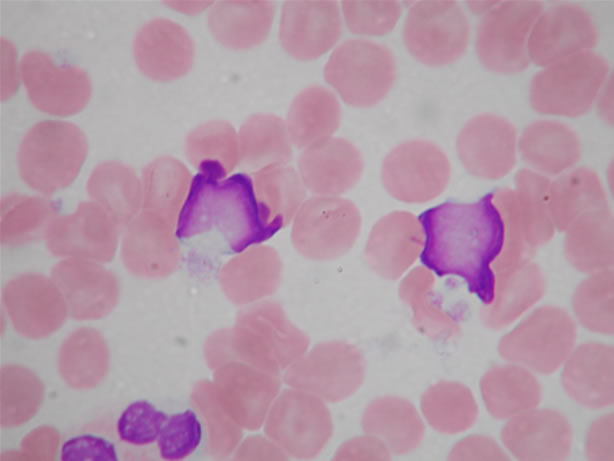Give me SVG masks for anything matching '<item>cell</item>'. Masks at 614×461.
I'll return each mask as SVG.
<instances>
[{"mask_svg": "<svg viewBox=\"0 0 614 461\" xmlns=\"http://www.w3.org/2000/svg\"><path fill=\"white\" fill-rule=\"evenodd\" d=\"M421 262L438 276L457 275L483 303L495 299L491 268L504 245V224L492 193L474 203L445 202L423 212Z\"/></svg>", "mask_w": 614, "mask_h": 461, "instance_id": "obj_1", "label": "cell"}, {"mask_svg": "<svg viewBox=\"0 0 614 461\" xmlns=\"http://www.w3.org/2000/svg\"><path fill=\"white\" fill-rule=\"evenodd\" d=\"M210 231L222 235L234 252L269 238L259 218L250 176L239 173L214 179L198 173L193 178L175 235L189 239Z\"/></svg>", "mask_w": 614, "mask_h": 461, "instance_id": "obj_2", "label": "cell"}, {"mask_svg": "<svg viewBox=\"0 0 614 461\" xmlns=\"http://www.w3.org/2000/svg\"><path fill=\"white\" fill-rule=\"evenodd\" d=\"M86 154L87 141L77 126L63 121L40 122L21 141L19 173L31 188L50 194L75 179Z\"/></svg>", "mask_w": 614, "mask_h": 461, "instance_id": "obj_3", "label": "cell"}, {"mask_svg": "<svg viewBox=\"0 0 614 461\" xmlns=\"http://www.w3.org/2000/svg\"><path fill=\"white\" fill-rule=\"evenodd\" d=\"M324 78L346 104L370 107L379 103L392 88L396 78L395 57L381 43L348 40L330 55Z\"/></svg>", "mask_w": 614, "mask_h": 461, "instance_id": "obj_4", "label": "cell"}, {"mask_svg": "<svg viewBox=\"0 0 614 461\" xmlns=\"http://www.w3.org/2000/svg\"><path fill=\"white\" fill-rule=\"evenodd\" d=\"M608 73L600 55L583 51L548 65L530 86L532 108L548 115L577 117L590 110Z\"/></svg>", "mask_w": 614, "mask_h": 461, "instance_id": "obj_5", "label": "cell"}, {"mask_svg": "<svg viewBox=\"0 0 614 461\" xmlns=\"http://www.w3.org/2000/svg\"><path fill=\"white\" fill-rule=\"evenodd\" d=\"M540 1H499L477 28L476 52L481 63L499 74H515L530 64L527 41L543 11Z\"/></svg>", "mask_w": 614, "mask_h": 461, "instance_id": "obj_6", "label": "cell"}, {"mask_svg": "<svg viewBox=\"0 0 614 461\" xmlns=\"http://www.w3.org/2000/svg\"><path fill=\"white\" fill-rule=\"evenodd\" d=\"M469 23L456 1L415 2L403 27V41L418 61L428 66H445L466 51Z\"/></svg>", "mask_w": 614, "mask_h": 461, "instance_id": "obj_7", "label": "cell"}, {"mask_svg": "<svg viewBox=\"0 0 614 461\" xmlns=\"http://www.w3.org/2000/svg\"><path fill=\"white\" fill-rule=\"evenodd\" d=\"M450 163L437 145L424 140L399 144L385 157L381 178L387 192L407 203H424L444 192Z\"/></svg>", "mask_w": 614, "mask_h": 461, "instance_id": "obj_8", "label": "cell"}, {"mask_svg": "<svg viewBox=\"0 0 614 461\" xmlns=\"http://www.w3.org/2000/svg\"><path fill=\"white\" fill-rule=\"evenodd\" d=\"M292 238L308 256L331 257L346 250L361 228L356 205L339 196H316L303 202L293 219Z\"/></svg>", "mask_w": 614, "mask_h": 461, "instance_id": "obj_9", "label": "cell"}, {"mask_svg": "<svg viewBox=\"0 0 614 461\" xmlns=\"http://www.w3.org/2000/svg\"><path fill=\"white\" fill-rule=\"evenodd\" d=\"M575 334V325L564 310L542 307L507 334L499 350L509 360L547 373L568 355Z\"/></svg>", "mask_w": 614, "mask_h": 461, "instance_id": "obj_10", "label": "cell"}, {"mask_svg": "<svg viewBox=\"0 0 614 461\" xmlns=\"http://www.w3.org/2000/svg\"><path fill=\"white\" fill-rule=\"evenodd\" d=\"M342 33L337 1L289 0L282 5L279 40L283 49L300 61H311L328 52Z\"/></svg>", "mask_w": 614, "mask_h": 461, "instance_id": "obj_11", "label": "cell"}, {"mask_svg": "<svg viewBox=\"0 0 614 461\" xmlns=\"http://www.w3.org/2000/svg\"><path fill=\"white\" fill-rule=\"evenodd\" d=\"M598 39L589 13L575 4L550 7L538 17L527 41L530 60L548 66L571 55L588 51Z\"/></svg>", "mask_w": 614, "mask_h": 461, "instance_id": "obj_12", "label": "cell"}, {"mask_svg": "<svg viewBox=\"0 0 614 461\" xmlns=\"http://www.w3.org/2000/svg\"><path fill=\"white\" fill-rule=\"evenodd\" d=\"M457 151L471 175L486 180L500 179L516 163V130L508 120L497 115H477L460 131Z\"/></svg>", "mask_w": 614, "mask_h": 461, "instance_id": "obj_13", "label": "cell"}, {"mask_svg": "<svg viewBox=\"0 0 614 461\" xmlns=\"http://www.w3.org/2000/svg\"><path fill=\"white\" fill-rule=\"evenodd\" d=\"M298 167L301 180L310 192L317 196H338L358 183L364 160L350 141L331 137L304 149Z\"/></svg>", "mask_w": 614, "mask_h": 461, "instance_id": "obj_14", "label": "cell"}, {"mask_svg": "<svg viewBox=\"0 0 614 461\" xmlns=\"http://www.w3.org/2000/svg\"><path fill=\"white\" fill-rule=\"evenodd\" d=\"M43 72L30 53L22 61L23 80L33 104L55 115L78 112L89 97L85 73L76 68L55 67L46 54L39 52Z\"/></svg>", "mask_w": 614, "mask_h": 461, "instance_id": "obj_15", "label": "cell"}, {"mask_svg": "<svg viewBox=\"0 0 614 461\" xmlns=\"http://www.w3.org/2000/svg\"><path fill=\"white\" fill-rule=\"evenodd\" d=\"M135 57L142 71L156 80L184 75L194 58V44L186 30L172 21L146 24L135 39Z\"/></svg>", "mask_w": 614, "mask_h": 461, "instance_id": "obj_16", "label": "cell"}, {"mask_svg": "<svg viewBox=\"0 0 614 461\" xmlns=\"http://www.w3.org/2000/svg\"><path fill=\"white\" fill-rule=\"evenodd\" d=\"M5 302L16 328L28 335L47 334L64 318L55 286L41 276H21L6 287Z\"/></svg>", "mask_w": 614, "mask_h": 461, "instance_id": "obj_17", "label": "cell"}, {"mask_svg": "<svg viewBox=\"0 0 614 461\" xmlns=\"http://www.w3.org/2000/svg\"><path fill=\"white\" fill-rule=\"evenodd\" d=\"M261 224L269 238L294 219L305 201L299 173L286 164H273L251 177Z\"/></svg>", "mask_w": 614, "mask_h": 461, "instance_id": "obj_18", "label": "cell"}, {"mask_svg": "<svg viewBox=\"0 0 614 461\" xmlns=\"http://www.w3.org/2000/svg\"><path fill=\"white\" fill-rule=\"evenodd\" d=\"M274 14V2L269 0L218 1L209 12L208 25L222 45L247 50L267 39Z\"/></svg>", "mask_w": 614, "mask_h": 461, "instance_id": "obj_19", "label": "cell"}, {"mask_svg": "<svg viewBox=\"0 0 614 461\" xmlns=\"http://www.w3.org/2000/svg\"><path fill=\"white\" fill-rule=\"evenodd\" d=\"M423 243L424 233L419 219L406 211H394L375 224L368 249L382 273L397 277L412 264Z\"/></svg>", "mask_w": 614, "mask_h": 461, "instance_id": "obj_20", "label": "cell"}, {"mask_svg": "<svg viewBox=\"0 0 614 461\" xmlns=\"http://www.w3.org/2000/svg\"><path fill=\"white\" fill-rule=\"evenodd\" d=\"M503 441L520 459H559L567 455L570 429L550 411L522 414L503 429Z\"/></svg>", "mask_w": 614, "mask_h": 461, "instance_id": "obj_21", "label": "cell"}, {"mask_svg": "<svg viewBox=\"0 0 614 461\" xmlns=\"http://www.w3.org/2000/svg\"><path fill=\"white\" fill-rule=\"evenodd\" d=\"M340 119L341 107L334 93L324 86L312 85L295 96L285 122L291 143L307 149L331 138Z\"/></svg>", "mask_w": 614, "mask_h": 461, "instance_id": "obj_22", "label": "cell"}, {"mask_svg": "<svg viewBox=\"0 0 614 461\" xmlns=\"http://www.w3.org/2000/svg\"><path fill=\"white\" fill-rule=\"evenodd\" d=\"M114 237V220L101 205L92 202L81 203L73 214L56 218L48 229V239L55 249L100 257L110 254Z\"/></svg>", "mask_w": 614, "mask_h": 461, "instance_id": "obj_23", "label": "cell"}, {"mask_svg": "<svg viewBox=\"0 0 614 461\" xmlns=\"http://www.w3.org/2000/svg\"><path fill=\"white\" fill-rule=\"evenodd\" d=\"M563 381L579 403L599 408L613 402V349L597 343L579 347L566 364Z\"/></svg>", "mask_w": 614, "mask_h": 461, "instance_id": "obj_24", "label": "cell"}, {"mask_svg": "<svg viewBox=\"0 0 614 461\" xmlns=\"http://www.w3.org/2000/svg\"><path fill=\"white\" fill-rule=\"evenodd\" d=\"M519 151L523 160L536 170L557 175L579 160L581 146L569 126L541 120L526 127L519 140Z\"/></svg>", "mask_w": 614, "mask_h": 461, "instance_id": "obj_25", "label": "cell"}, {"mask_svg": "<svg viewBox=\"0 0 614 461\" xmlns=\"http://www.w3.org/2000/svg\"><path fill=\"white\" fill-rule=\"evenodd\" d=\"M567 230V257L577 269L591 272L612 265L613 218L608 208L582 214Z\"/></svg>", "mask_w": 614, "mask_h": 461, "instance_id": "obj_26", "label": "cell"}, {"mask_svg": "<svg viewBox=\"0 0 614 461\" xmlns=\"http://www.w3.org/2000/svg\"><path fill=\"white\" fill-rule=\"evenodd\" d=\"M239 164L245 169H261L286 164L292 157L286 122L273 114L249 117L238 132Z\"/></svg>", "mask_w": 614, "mask_h": 461, "instance_id": "obj_27", "label": "cell"}, {"mask_svg": "<svg viewBox=\"0 0 614 461\" xmlns=\"http://www.w3.org/2000/svg\"><path fill=\"white\" fill-rule=\"evenodd\" d=\"M607 206L602 183L591 169L577 168L551 182L549 209L559 230H566L582 214Z\"/></svg>", "mask_w": 614, "mask_h": 461, "instance_id": "obj_28", "label": "cell"}, {"mask_svg": "<svg viewBox=\"0 0 614 461\" xmlns=\"http://www.w3.org/2000/svg\"><path fill=\"white\" fill-rule=\"evenodd\" d=\"M186 154L199 173L224 179L240 161L238 134L225 121L205 123L189 134Z\"/></svg>", "mask_w": 614, "mask_h": 461, "instance_id": "obj_29", "label": "cell"}, {"mask_svg": "<svg viewBox=\"0 0 614 461\" xmlns=\"http://www.w3.org/2000/svg\"><path fill=\"white\" fill-rule=\"evenodd\" d=\"M190 172L179 161L162 157L151 162L143 172V209L171 226L181 208Z\"/></svg>", "mask_w": 614, "mask_h": 461, "instance_id": "obj_30", "label": "cell"}, {"mask_svg": "<svg viewBox=\"0 0 614 461\" xmlns=\"http://www.w3.org/2000/svg\"><path fill=\"white\" fill-rule=\"evenodd\" d=\"M515 208L530 249L546 243L554 233L550 215L551 181L544 175L521 169L515 176Z\"/></svg>", "mask_w": 614, "mask_h": 461, "instance_id": "obj_31", "label": "cell"}, {"mask_svg": "<svg viewBox=\"0 0 614 461\" xmlns=\"http://www.w3.org/2000/svg\"><path fill=\"white\" fill-rule=\"evenodd\" d=\"M88 191L118 223L129 221L140 206V182L132 169L120 163L97 166L89 178Z\"/></svg>", "mask_w": 614, "mask_h": 461, "instance_id": "obj_32", "label": "cell"}, {"mask_svg": "<svg viewBox=\"0 0 614 461\" xmlns=\"http://www.w3.org/2000/svg\"><path fill=\"white\" fill-rule=\"evenodd\" d=\"M73 313L98 316L109 309L115 294L112 278L104 271L86 264H68L55 272Z\"/></svg>", "mask_w": 614, "mask_h": 461, "instance_id": "obj_33", "label": "cell"}, {"mask_svg": "<svg viewBox=\"0 0 614 461\" xmlns=\"http://www.w3.org/2000/svg\"><path fill=\"white\" fill-rule=\"evenodd\" d=\"M497 280V300L486 314V321L495 327L512 322L543 293L540 270L527 262L498 273Z\"/></svg>", "mask_w": 614, "mask_h": 461, "instance_id": "obj_34", "label": "cell"}, {"mask_svg": "<svg viewBox=\"0 0 614 461\" xmlns=\"http://www.w3.org/2000/svg\"><path fill=\"white\" fill-rule=\"evenodd\" d=\"M482 394L490 413L505 418L535 406L539 400V387L528 372L508 366L486 374Z\"/></svg>", "mask_w": 614, "mask_h": 461, "instance_id": "obj_35", "label": "cell"}, {"mask_svg": "<svg viewBox=\"0 0 614 461\" xmlns=\"http://www.w3.org/2000/svg\"><path fill=\"white\" fill-rule=\"evenodd\" d=\"M423 410L432 426L448 433L468 428L476 417L470 392L457 384H440L430 390Z\"/></svg>", "mask_w": 614, "mask_h": 461, "instance_id": "obj_36", "label": "cell"}, {"mask_svg": "<svg viewBox=\"0 0 614 461\" xmlns=\"http://www.w3.org/2000/svg\"><path fill=\"white\" fill-rule=\"evenodd\" d=\"M574 311L586 328L613 333V272L601 271L585 280L573 298Z\"/></svg>", "mask_w": 614, "mask_h": 461, "instance_id": "obj_37", "label": "cell"}, {"mask_svg": "<svg viewBox=\"0 0 614 461\" xmlns=\"http://www.w3.org/2000/svg\"><path fill=\"white\" fill-rule=\"evenodd\" d=\"M348 29L358 35L383 36L390 33L399 20L402 8L398 1L341 2Z\"/></svg>", "mask_w": 614, "mask_h": 461, "instance_id": "obj_38", "label": "cell"}, {"mask_svg": "<svg viewBox=\"0 0 614 461\" xmlns=\"http://www.w3.org/2000/svg\"><path fill=\"white\" fill-rule=\"evenodd\" d=\"M202 439V425L194 411L184 410L169 417L157 439L165 460H181L192 454Z\"/></svg>", "mask_w": 614, "mask_h": 461, "instance_id": "obj_39", "label": "cell"}, {"mask_svg": "<svg viewBox=\"0 0 614 461\" xmlns=\"http://www.w3.org/2000/svg\"><path fill=\"white\" fill-rule=\"evenodd\" d=\"M168 419L167 415L146 400L129 404L117 422L119 438L132 445L143 446L156 441Z\"/></svg>", "mask_w": 614, "mask_h": 461, "instance_id": "obj_40", "label": "cell"}, {"mask_svg": "<svg viewBox=\"0 0 614 461\" xmlns=\"http://www.w3.org/2000/svg\"><path fill=\"white\" fill-rule=\"evenodd\" d=\"M52 214L50 204L41 198L10 196L2 200V232L36 228Z\"/></svg>", "mask_w": 614, "mask_h": 461, "instance_id": "obj_41", "label": "cell"}, {"mask_svg": "<svg viewBox=\"0 0 614 461\" xmlns=\"http://www.w3.org/2000/svg\"><path fill=\"white\" fill-rule=\"evenodd\" d=\"M63 461H118L115 445L108 439L83 434L69 438L61 448Z\"/></svg>", "mask_w": 614, "mask_h": 461, "instance_id": "obj_42", "label": "cell"}, {"mask_svg": "<svg viewBox=\"0 0 614 461\" xmlns=\"http://www.w3.org/2000/svg\"><path fill=\"white\" fill-rule=\"evenodd\" d=\"M592 433L594 434V437H596L598 439H602L601 434L597 432L595 427H593ZM598 442H602V440H597L596 439V443H598ZM603 445H604V447L606 445L608 448L612 449V446H613V444H612V437H609L607 439H603Z\"/></svg>", "mask_w": 614, "mask_h": 461, "instance_id": "obj_43", "label": "cell"}]
</instances>
